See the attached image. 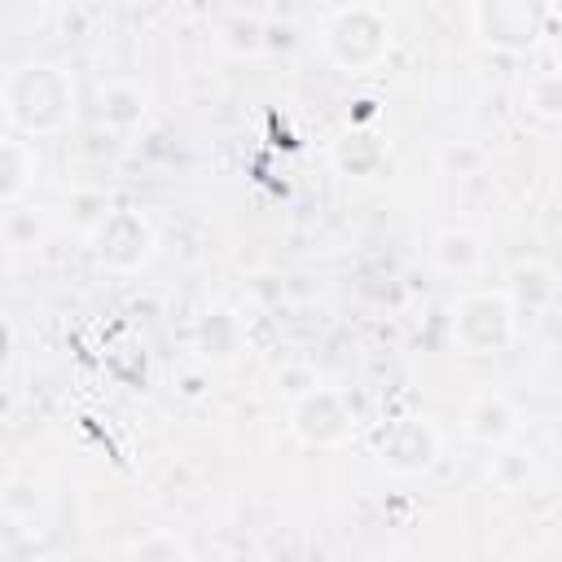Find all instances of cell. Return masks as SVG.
Wrapping results in <instances>:
<instances>
[{"instance_id": "1", "label": "cell", "mask_w": 562, "mask_h": 562, "mask_svg": "<svg viewBox=\"0 0 562 562\" xmlns=\"http://www.w3.org/2000/svg\"><path fill=\"white\" fill-rule=\"evenodd\" d=\"M0 105H4L9 132L53 136L75 119V79L70 70L48 61H22L4 75Z\"/></svg>"}, {"instance_id": "2", "label": "cell", "mask_w": 562, "mask_h": 562, "mask_svg": "<svg viewBox=\"0 0 562 562\" xmlns=\"http://www.w3.org/2000/svg\"><path fill=\"white\" fill-rule=\"evenodd\" d=\"M518 334V303L509 290H470L452 303V342L465 356H501Z\"/></svg>"}, {"instance_id": "3", "label": "cell", "mask_w": 562, "mask_h": 562, "mask_svg": "<svg viewBox=\"0 0 562 562\" xmlns=\"http://www.w3.org/2000/svg\"><path fill=\"white\" fill-rule=\"evenodd\" d=\"M321 44H325V53H329V61L338 70L364 75V70H373L391 53V22L373 4H342L325 22Z\"/></svg>"}, {"instance_id": "4", "label": "cell", "mask_w": 562, "mask_h": 562, "mask_svg": "<svg viewBox=\"0 0 562 562\" xmlns=\"http://www.w3.org/2000/svg\"><path fill=\"white\" fill-rule=\"evenodd\" d=\"M553 22V0H474L470 26L483 48L496 53H527L544 40Z\"/></svg>"}, {"instance_id": "5", "label": "cell", "mask_w": 562, "mask_h": 562, "mask_svg": "<svg viewBox=\"0 0 562 562\" xmlns=\"http://www.w3.org/2000/svg\"><path fill=\"white\" fill-rule=\"evenodd\" d=\"M439 430L426 422V417H391V422H378L369 430V452L382 470L391 474H426L435 461H439Z\"/></svg>"}, {"instance_id": "6", "label": "cell", "mask_w": 562, "mask_h": 562, "mask_svg": "<svg viewBox=\"0 0 562 562\" xmlns=\"http://www.w3.org/2000/svg\"><path fill=\"white\" fill-rule=\"evenodd\" d=\"M88 241H92L97 263H105V268H114V272H136L140 263H149V255H154V246H158V233H154V224H149L145 211H136V206H114V211H105V215L92 224Z\"/></svg>"}, {"instance_id": "7", "label": "cell", "mask_w": 562, "mask_h": 562, "mask_svg": "<svg viewBox=\"0 0 562 562\" xmlns=\"http://www.w3.org/2000/svg\"><path fill=\"white\" fill-rule=\"evenodd\" d=\"M290 430L307 448H342L356 430L347 395L334 386H312L307 395H299L290 404Z\"/></svg>"}, {"instance_id": "8", "label": "cell", "mask_w": 562, "mask_h": 562, "mask_svg": "<svg viewBox=\"0 0 562 562\" xmlns=\"http://www.w3.org/2000/svg\"><path fill=\"white\" fill-rule=\"evenodd\" d=\"M518 404L505 395V391H479L465 413H461V430L465 439L483 443V448H505L514 435H518Z\"/></svg>"}, {"instance_id": "9", "label": "cell", "mask_w": 562, "mask_h": 562, "mask_svg": "<svg viewBox=\"0 0 562 562\" xmlns=\"http://www.w3.org/2000/svg\"><path fill=\"white\" fill-rule=\"evenodd\" d=\"M40 171V154L22 132H4L0 136V202L18 206L26 198V189L35 184Z\"/></svg>"}, {"instance_id": "10", "label": "cell", "mask_w": 562, "mask_h": 562, "mask_svg": "<svg viewBox=\"0 0 562 562\" xmlns=\"http://www.w3.org/2000/svg\"><path fill=\"white\" fill-rule=\"evenodd\" d=\"M382 162H386V145H382L378 136L360 132V127H351V132H347V136L334 145V167H338L342 176L364 180V176H373Z\"/></svg>"}, {"instance_id": "11", "label": "cell", "mask_w": 562, "mask_h": 562, "mask_svg": "<svg viewBox=\"0 0 562 562\" xmlns=\"http://www.w3.org/2000/svg\"><path fill=\"white\" fill-rule=\"evenodd\" d=\"M198 351L206 360H233L241 351V321L228 307H215L198 321Z\"/></svg>"}, {"instance_id": "12", "label": "cell", "mask_w": 562, "mask_h": 562, "mask_svg": "<svg viewBox=\"0 0 562 562\" xmlns=\"http://www.w3.org/2000/svg\"><path fill=\"white\" fill-rule=\"evenodd\" d=\"M430 255H435V263H439L443 272H452V277H470V272L483 263V246H479V237L465 233V228H443V233L435 237Z\"/></svg>"}, {"instance_id": "13", "label": "cell", "mask_w": 562, "mask_h": 562, "mask_svg": "<svg viewBox=\"0 0 562 562\" xmlns=\"http://www.w3.org/2000/svg\"><path fill=\"white\" fill-rule=\"evenodd\" d=\"M522 105L540 119H562V70L553 66V70L531 75L522 88Z\"/></svg>"}, {"instance_id": "14", "label": "cell", "mask_w": 562, "mask_h": 562, "mask_svg": "<svg viewBox=\"0 0 562 562\" xmlns=\"http://www.w3.org/2000/svg\"><path fill=\"white\" fill-rule=\"evenodd\" d=\"M140 110H145V97L132 83H105L101 88V123L127 127V123L140 119Z\"/></svg>"}, {"instance_id": "15", "label": "cell", "mask_w": 562, "mask_h": 562, "mask_svg": "<svg viewBox=\"0 0 562 562\" xmlns=\"http://www.w3.org/2000/svg\"><path fill=\"white\" fill-rule=\"evenodd\" d=\"M123 553H127V558H167V562H176V558H193V549H189L184 540H176L171 531H149V536L132 540Z\"/></svg>"}, {"instance_id": "16", "label": "cell", "mask_w": 562, "mask_h": 562, "mask_svg": "<svg viewBox=\"0 0 562 562\" xmlns=\"http://www.w3.org/2000/svg\"><path fill=\"white\" fill-rule=\"evenodd\" d=\"M224 44L233 53H259V48H268V26L255 22V18H233L224 26Z\"/></svg>"}, {"instance_id": "17", "label": "cell", "mask_w": 562, "mask_h": 562, "mask_svg": "<svg viewBox=\"0 0 562 562\" xmlns=\"http://www.w3.org/2000/svg\"><path fill=\"white\" fill-rule=\"evenodd\" d=\"M531 474V461L522 452H496L492 457V483L496 487H518Z\"/></svg>"}, {"instance_id": "18", "label": "cell", "mask_w": 562, "mask_h": 562, "mask_svg": "<svg viewBox=\"0 0 562 562\" xmlns=\"http://www.w3.org/2000/svg\"><path fill=\"white\" fill-rule=\"evenodd\" d=\"M312 386H321V378H316L312 369H303V364H290V369H281V373H277V391H285L290 400L307 395Z\"/></svg>"}, {"instance_id": "19", "label": "cell", "mask_w": 562, "mask_h": 562, "mask_svg": "<svg viewBox=\"0 0 562 562\" xmlns=\"http://www.w3.org/2000/svg\"><path fill=\"white\" fill-rule=\"evenodd\" d=\"M558 70H562V53H558Z\"/></svg>"}]
</instances>
